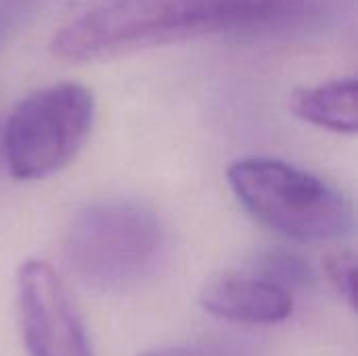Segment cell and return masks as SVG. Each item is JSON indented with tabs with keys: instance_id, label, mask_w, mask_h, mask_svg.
Wrapping results in <instances>:
<instances>
[{
	"instance_id": "obj_3",
	"label": "cell",
	"mask_w": 358,
	"mask_h": 356,
	"mask_svg": "<svg viewBox=\"0 0 358 356\" xmlns=\"http://www.w3.org/2000/svg\"><path fill=\"white\" fill-rule=\"evenodd\" d=\"M96 101L78 82H57L25 94L2 128V162L15 180H40L65 168L92 132Z\"/></svg>"
},
{
	"instance_id": "obj_9",
	"label": "cell",
	"mask_w": 358,
	"mask_h": 356,
	"mask_svg": "<svg viewBox=\"0 0 358 356\" xmlns=\"http://www.w3.org/2000/svg\"><path fill=\"white\" fill-rule=\"evenodd\" d=\"M48 0H0V48L25 29Z\"/></svg>"
},
{
	"instance_id": "obj_6",
	"label": "cell",
	"mask_w": 358,
	"mask_h": 356,
	"mask_svg": "<svg viewBox=\"0 0 358 356\" xmlns=\"http://www.w3.org/2000/svg\"><path fill=\"white\" fill-rule=\"evenodd\" d=\"M199 304L212 317L243 325L283 323L294 313L289 292L264 277L227 275L208 283Z\"/></svg>"
},
{
	"instance_id": "obj_11",
	"label": "cell",
	"mask_w": 358,
	"mask_h": 356,
	"mask_svg": "<svg viewBox=\"0 0 358 356\" xmlns=\"http://www.w3.org/2000/svg\"><path fill=\"white\" fill-rule=\"evenodd\" d=\"M138 356H231L227 350L216 346H164L153 348Z\"/></svg>"
},
{
	"instance_id": "obj_10",
	"label": "cell",
	"mask_w": 358,
	"mask_h": 356,
	"mask_svg": "<svg viewBox=\"0 0 358 356\" xmlns=\"http://www.w3.org/2000/svg\"><path fill=\"white\" fill-rule=\"evenodd\" d=\"M266 269L271 273H266L264 279H268V281H273L277 285H281V281H285V283H302V281H306L310 277L308 264L302 258L292 256L287 252H275L268 258Z\"/></svg>"
},
{
	"instance_id": "obj_5",
	"label": "cell",
	"mask_w": 358,
	"mask_h": 356,
	"mask_svg": "<svg viewBox=\"0 0 358 356\" xmlns=\"http://www.w3.org/2000/svg\"><path fill=\"white\" fill-rule=\"evenodd\" d=\"M15 300L29 356H94L86 327L48 262L31 258L19 266Z\"/></svg>"
},
{
	"instance_id": "obj_7",
	"label": "cell",
	"mask_w": 358,
	"mask_h": 356,
	"mask_svg": "<svg viewBox=\"0 0 358 356\" xmlns=\"http://www.w3.org/2000/svg\"><path fill=\"white\" fill-rule=\"evenodd\" d=\"M292 113L302 122L336 134H357L358 84L357 78H336L317 86L298 88L289 101Z\"/></svg>"
},
{
	"instance_id": "obj_2",
	"label": "cell",
	"mask_w": 358,
	"mask_h": 356,
	"mask_svg": "<svg viewBox=\"0 0 358 356\" xmlns=\"http://www.w3.org/2000/svg\"><path fill=\"white\" fill-rule=\"evenodd\" d=\"M227 180L256 220L289 239L321 243L352 233L350 199L321 176L294 164L275 157H243L229 166Z\"/></svg>"
},
{
	"instance_id": "obj_1",
	"label": "cell",
	"mask_w": 358,
	"mask_h": 356,
	"mask_svg": "<svg viewBox=\"0 0 358 356\" xmlns=\"http://www.w3.org/2000/svg\"><path fill=\"white\" fill-rule=\"evenodd\" d=\"M294 0H99L63 23L50 55L94 63L218 34L260 31L281 23Z\"/></svg>"
},
{
	"instance_id": "obj_8",
	"label": "cell",
	"mask_w": 358,
	"mask_h": 356,
	"mask_svg": "<svg viewBox=\"0 0 358 356\" xmlns=\"http://www.w3.org/2000/svg\"><path fill=\"white\" fill-rule=\"evenodd\" d=\"M323 269L338 290V294L346 300L350 308H357V258L348 248L334 250L323 258Z\"/></svg>"
},
{
	"instance_id": "obj_4",
	"label": "cell",
	"mask_w": 358,
	"mask_h": 356,
	"mask_svg": "<svg viewBox=\"0 0 358 356\" xmlns=\"http://www.w3.org/2000/svg\"><path fill=\"white\" fill-rule=\"evenodd\" d=\"M164 252L155 212L136 201H101L84 208L65 239L67 262L92 287H124L143 279Z\"/></svg>"
}]
</instances>
